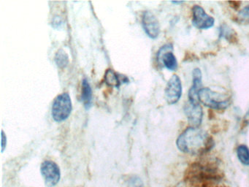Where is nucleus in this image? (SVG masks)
I'll return each instance as SVG.
<instances>
[{
	"mask_svg": "<svg viewBox=\"0 0 249 187\" xmlns=\"http://www.w3.org/2000/svg\"><path fill=\"white\" fill-rule=\"evenodd\" d=\"M192 86L188 91V102L193 105L200 104L199 92L202 88V73L199 68H195L192 73Z\"/></svg>",
	"mask_w": 249,
	"mask_h": 187,
	"instance_id": "10",
	"label": "nucleus"
},
{
	"mask_svg": "<svg viewBox=\"0 0 249 187\" xmlns=\"http://www.w3.org/2000/svg\"><path fill=\"white\" fill-rule=\"evenodd\" d=\"M234 31L232 30V29L229 28L227 26H224L221 29V36L224 37L226 40H230L233 41L235 37V34H233Z\"/></svg>",
	"mask_w": 249,
	"mask_h": 187,
	"instance_id": "16",
	"label": "nucleus"
},
{
	"mask_svg": "<svg viewBox=\"0 0 249 187\" xmlns=\"http://www.w3.org/2000/svg\"><path fill=\"white\" fill-rule=\"evenodd\" d=\"M215 20L205 13V10L199 5L192 8V24L199 30H208L214 27Z\"/></svg>",
	"mask_w": 249,
	"mask_h": 187,
	"instance_id": "6",
	"label": "nucleus"
},
{
	"mask_svg": "<svg viewBox=\"0 0 249 187\" xmlns=\"http://www.w3.org/2000/svg\"><path fill=\"white\" fill-rule=\"evenodd\" d=\"M184 2H181V1H177V2H172V3H173V4H178V5H179V4H182V3H184Z\"/></svg>",
	"mask_w": 249,
	"mask_h": 187,
	"instance_id": "19",
	"label": "nucleus"
},
{
	"mask_svg": "<svg viewBox=\"0 0 249 187\" xmlns=\"http://www.w3.org/2000/svg\"><path fill=\"white\" fill-rule=\"evenodd\" d=\"M81 100L86 109L92 106V90L87 79H83L82 82Z\"/></svg>",
	"mask_w": 249,
	"mask_h": 187,
	"instance_id": "11",
	"label": "nucleus"
},
{
	"mask_svg": "<svg viewBox=\"0 0 249 187\" xmlns=\"http://www.w3.org/2000/svg\"><path fill=\"white\" fill-rule=\"evenodd\" d=\"M40 172L47 187H54L60 182L61 171L60 167L53 161H45L40 166Z\"/></svg>",
	"mask_w": 249,
	"mask_h": 187,
	"instance_id": "4",
	"label": "nucleus"
},
{
	"mask_svg": "<svg viewBox=\"0 0 249 187\" xmlns=\"http://www.w3.org/2000/svg\"><path fill=\"white\" fill-rule=\"evenodd\" d=\"M177 147L181 152L191 155H201L214 148V140L203 129L199 127L186 129L178 137Z\"/></svg>",
	"mask_w": 249,
	"mask_h": 187,
	"instance_id": "1",
	"label": "nucleus"
},
{
	"mask_svg": "<svg viewBox=\"0 0 249 187\" xmlns=\"http://www.w3.org/2000/svg\"><path fill=\"white\" fill-rule=\"evenodd\" d=\"M237 20L240 23H249V6L246 7L239 12Z\"/></svg>",
	"mask_w": 249,
	"mask_h": 187,
	"instance_id": "15",
	"label": "nucleus"
},
{
	"mask_svg": "<svg viewBox=\"0 0 249 187\" xmlns=\"http://www.w3.org/2000/svg\"><path fill=\"white\" fill-rule=\"evenodd\" d=\"M55 62L60 68H64L69 63L68 55L62 49L59 50L55 55Z\"/></svg>",
	"mask_w": 249,
	"mask_h": 187,
	"instance_id": "14",
	"label": "nucleus"
},
{
	"mask_svg": "<svg viewBox=\"0 0 249 187\" xmlns=\"http://www.w3.org/2000/svg\"><path fill=\"white\" fill-rule=\"evenodd\" d=\"M71 97L67 92L61 94L54 99L51 109V115L53 119L57 122H62L66 120L71 113Z\"/></svg>",
	"mask_w": 249,
	"mask_h": 187,
	"instance_id": "3",
	"label": "nucleus"
},
{
	"mask_svg": "<svg viewBox=\"0 0 249 187\" xmlns=\"http://www.w3.org/2000/svg\"><path fill=\"white\" fill-rule=\"evenodd\" d=\"M243 122H244L246 125H249V109L248 110L247 113L245 115Z\"/></svg>",
	"mask_w": 249,
	"mask_h": 187,
	"instance_id": "18",
	"label": "nucleus"
},
{
	"mask_svg": "<svg viewBox=\"0 0 249 187\" xmlns=\"http://www.w3.org/2000/svg\"><path fill=\"white\" fill-rule=\"evenodd\" d=\"M184 111L191 126L199 127L201 126L203 117V111L201 105H193L188 102L184 107Z\"/></svg>",
	"mask_w": 249,
	"mask_h": 187,
	"instance_id": "9",
	"label": "nucleus"
},
{
	"mask_svg": "<svg viewBox=\"0 0 249 187\" xmlns=\"http://www.w3.org/2000/svg\"></svg>",
	"mask_w": 249,
	"mask_h": 187,
	"instance_id": "20",
	"label": "nucleus"
},
{
	"mask_svg": "<svg viewBox=\"0 0 249 187\" xmlns=\"http://www.w3.org/2000/svg\"><path fill=\"white\" fill-rule=\"evenodd\" d=\"M142 24L144 31L148 37L156 39L160 33V25L156 16L151 11H145L142 14Z\"/></svg>",
	"mask_w": 249,
	"mask_h": 187,
	"instance_id": "7",
	"label": "nucleus"
},
{
	"mask_svg": "<svg viewBox=\"0 0 249 187\" xmlns=\"http://www.w3.org/2000/svg\"><path fill=\"white\" fill-rule=\"evenodd\" d=\"M172 45L167 44L162 46L158 51L157 60L160 64H163L168 70L175 71L178 69V64L176 57L172 53Z\"/></svg>",
	"mask_w": 249,
	"mask_h": 187,
	"instance_id": "8",
	"label": "nucleus"
},
{
	"mask_svg": "<svg viewBox=\"0 0 249 187\" xmlns=\"http://www.w3.org/2000/svg\"><path fill=\"white\" fill-rule=\"evenodd\" d=\"M165 99L169 105L176 104L182 95V83L177 75H173L168 80L165 91Z\"/></svg>",
	"mask_w": 249,
	"mask_h": 187,
	"instance_id": "5",
	"label": "nucleus"
},
{
	"mask_svg": "<svg viewBox=\"0 0 249 187\" xmlns=\"http://www.w3.org/2000/svg\"><path fill=\"white\" fill-rule=\"evenodd\" d=\"M237 159L242 165L249 166V149L246 145H240L236 151Z\"/></svg>",
	"mask_w": 249,
	"mask_h": 187,
	"instance_id": "13",
	"label": "nucleus"
},
{
	"mask_svg": "<svg viewBox=\"0 0 249 187\" xmlns=\"http://www.w3.org/2000/svg\"><path fill=\"white\" fill-rule=\"evenodd\" d=\"M105 80H106V83H107L108 86H112V87H119L122 83L119 75L110 69L106 71V75H105Z\"/></svg>",
	"mask_w": 249,
	"mask_h": 187,
	"instance_id": "12",
	"label": "nucleus"
},
{
	"mask_svg": "<svg viewBox=\"0 0 249 187\" xmlns=\"http://www.w3.org/2000/svg\"><path fill=\"white\" fill-rule=\"evenodd\" d=\"M199 99L202 105L213 110H226L231 104L230 97L214 92L210 88L201 89L199 92Z\"/></svg>",
	"mask_w": 249,
	"mask_h": 187,
	"instance_id": "2",
	"label": "nucleus"
},
{
	"mask_svg": "<svg viewBox=\"0 0 249 187\" xmlns=\"http://www.w3.org/2000/svg\"><path fill=\"white\" fill-rule=\"evenodd\" d=\"M7 146V138L4 131H2V152H3Z\"/></svg>",
	"mask_w": 249,
	"mask_h": 187,
	"instance_id": "17",
	"label": "nucleus"
}]
</instances>
